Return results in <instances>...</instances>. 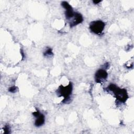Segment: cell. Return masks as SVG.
I'll return each mask as SVG.
<instances>
[{
	"label": "cell",
	"instance_id": "obj_1",
	"mask_svg": "<svg viewBox=\"0 0 134 134\" xmlns=\"http://www.w3.org/2000/svg\"><path fill=\"white\" fill-rule=\"evenodd\" d=\"M106 90L108 92H111L117 100L120 103H125L128 98V95L127 90L125 88H121L114 84H109L107 87Z\"/></svg>",
	"mask_w": 134,
	"mask_h": 134
},
{
	"label": "cell",
	"instance_id": "obj_2",
	"mask_svg": "<svg viewBox=\"0 0 134 134\" xmlns=\"http://www.w3.org/2000/svg\"><path fill=\"white\" fill-rule=\"evenodd\" d=\"M73 90V85L71 82L66 86L61 85L56 91L58 97H63L62 102L64 104H69L71 102V96Z\"/></svg>",
	"mask_w": 134,
	"mask_h": 134
},
{
	"label": "cell",
	"instance_id": "obj_3",
	"mask_svg": "<svg viewBox=\"0 0 134 134\" xmlns=\"http://www.w3.org/2000/svg\"><path fill=\"white\" fill-rule=\"evenodd\" d=\"M105 26V23L100 20H94L90 24L89 28L93 33L99 35L102 34Z\"/></svg>",
	"mask_w": 134,
	"mask_h": 134
},
{
	"label": "cell",
	"instance_id": "obj_4",
	"mask_svg": "<svg viewBox=\"0 0 134 134\" xmlns=\"http://www.w3.org/2000/svg\"><path fill=\"white\" fill-rule=\"evenodd\" d=\"M62 6L65 9V16L66 20L69 21V22L73 18L75 12L73 11L72 7L65 1H63L61 3Z\"/></svg>",
	"mask_w": 134,
	"mask_h": 134
},
{
	"label": "cell",
	"instance_id": "obj_5",
	"mask_svg": "<svg viewBox=\"0 0 134 134\" xmlns=\"http://www.w3.org/2000/svg\"><path fill=\"white\" fill-rule=\"evenodd\" d=\"M108 77V73L104 69H99L95 73V81L97 83L102 84Z\"/></svg>",
	"mask_w": 134,
	"mask_h": 134
},
{
	"label": "cell",
	"instance_id": "obj_6",
	"mask_svg": "<svg viewBox=\"0 0 134 134\" xmlns=\"http://www.w3.org/2000/svg\"><path fill=\"white\" fill-rule=\"evenodd\" d=\"M32 115L35 117L36 120L34 122V125L37 127H39L42 126L45 122V116L41 113L40 111L36 108V110L32 113Z\"/></svg>",
	"mask_w": 134,
	"mask_h": 134
},
{
	"label": "cell",
	"instance_id": "obj_7",
	"mask_svg": "<svg viewBox=\"0 0 134 134\" xmlns=\"http://www.w3.org/2000/svg\"><path fill=\"white\" fill-rule=\"evenodd\" d=\"M83 16L78 12H75V15L72 20L69 22L70 27H73L83 21Z\"/></svg>",
	"mask_w": 134,
	"mask_h": 134
},
{
	"label": "cell",
	"instance_id": "obj_8",
	"mask_svg": "<svg viewBox=\"0 0 134 134\" xmlns=\"http://www.w3.org/2000/svg\"><path fill=\"white\" fill-rule=\"evenodd\" d=\"M43 55L46 57H51L53 55L52 49L50 47H47L43 52Z\"/></svg>",
	"mask_w": 134,
	"mask_h": 134
},
{
	"label": "cell",
	"instance_id": "obj_9",
	"mask_svg": "<svg viewBox=\"0 0 134 134\" xmlns=\"http://www.w3.org/2000/svg\"><path fill=\"white\" fill-rule=\"evenodd\" d=\"M4 134H9L10 133V128L9 125H6L3 127Z\"/></svg>",
	"mask_w": 134,
	"mask_h": 134
},
{
	"label": "cell",
	"instance_id": "obj_10",
	"mask_svg": "<svg viewBox=\"0 0 134 134\" xmlns=\"http://www.w3.org/2000/svg\"><path fill=\"white\" fill-rule=\"evenodd\" d=\"M17 90V87L15 86H11L8 88V91L10 93H15Z\"/></svg>",
	"mask_w": 134,
	"mask_h": 134
},
{
	"label": "cell",
	"instance_id": "obj_11",
	"mask_svg": "<svg viewBox=\"0 0 134 134\" xmlns=\"http://www.w3.org/2000/svg\"><path fill=\"white\" fill-rule=\"evenodd\" d=\"M100 2H101V1H93V3H94L95 4H97L99 3H100Z\"/></svg>",
	"mask_w": 134,
	"mask_h": 134
}]
</instances>
